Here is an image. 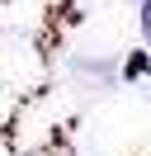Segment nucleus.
<instances>
[{
	"label": "nucleus",
	"mask_w": 151,
	"mask_h": 156,
	"mask_svg": "<svg viewBox=\"0 0 151 156\" xmlns=\"http://www.w3.org/2000/svg\"><path fill=\"white\" fill-rule=\"evenodd\" d=\"M146 66H151V48H146V43H142V48L132 52L128 62H123V80H132V85H137V80L146 76Z\"/></svg>",
	"instance_id": "f257e3e1"
},
{
	"label": "nucleus",
	"mask_w": 151,
	"mask_h": 156,
	"mask_svg": "<svg viewBox=\"0 0 151 156\" xmlns=\"http://www.w3.org/2000/svg\"><path fill=\"white\" fill-rule=\"evenodd\" d=\"M137 24H142V43L151 48V0H142V5H137Z\"/></svg>",
	"instance_id": "f03ea898"
}]
</instances>
